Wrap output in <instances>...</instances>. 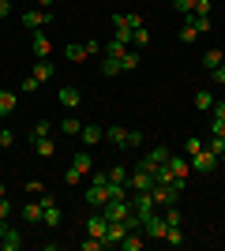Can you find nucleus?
I'll return each instance as SVG.
<instances>
[{
    "label": "nucleus",
    "mask_w": 225,
    "mask_h": 251,
    "mask_svg": "<svg viewBox=\"0 0 225 251\" xmlns=\"http://www.w3.org/2000/svg\"><path fill=\"white\" fill-rule=\"evenodd\" d=\"M165 232H169V221H165V214H154V218L143 221V236H150V240H165Z\"/></svg>",
    "instance_id": "obj_5"
},
{
    "label": "nucleus",
    "mask_w": 225,
    "mask_h": 251,
    "mask_svg": "<svg viewBox=\"0 0 225 251\" xmlns=\"http://www.w3.org/2000/svg\"><path fill=\"white\" fill-rule=\"evenodd\" d=\"M101 248H105V244L98 240V236H86L83 240V251H101Z\"/></svg>",
    "instance_id": "obj_42"
},
{
    "label": "nucleus",
    "mask_w": 225,
    "mask_h": 251,
    "mask_svg": "<svg viewBox=\"0 0 225 251\" xmlns=\"http://www.w3.org/2000/svg\"><path fill=\"white\" fill-rule=\"evenodd\" d=\"M79 135H83V147H98V143L105 139V127H101V124H83Z\"/></svg>",
    "instance_id": "obj_15"
},
{
    "label": "nucleus",
    "mask_w": 225,
    "mask_h": 251,
    "mask_svg": "<svg viewBox=\"0 0 225 251\" xmlns=\"http://www.w3.org/2000/svg\"><path fill=\"white\" fill-rule=\"evenodd\" d=\"M188 161H192V173H203V176H206V173H214V169H218V157L214 154H210V150H195V154L192 157H188Z\"/></svg>",
    "instance_id": "obj_4"
},
{
    "label": "nucleus",
    "mask_w": 225,
    "mask_h": 251,
    "mask_svg": "<svg viewBox=\"0 0 225 251\" xmlns=\"http://www.w3.org/2000/svg\"><path fill=\"white\" fill-rule=\"evenodd\" d=\"M120 30H131V26H128V15H113V34H120Z\"/></svg>",
    "instance_id": "obj_41"
},
{
    "label": "nucleus",
    "mask_w": 225,
    "mask_h": 251,
    "mask_svg": "<svg viewBox=\"0 0 225 251\" xmlns=\"http://www.w3.org/2000/svg\"><path fill=\"white\" fill-rule=\"evenodd\" d=\"M139 60H143V52H139V49H128L124 56H120V72H135V68H139Z\"/></svg>",
    "instance_id": "obj_22"
},
{
    "label": "nucleus",
    "mask_w": 225,
    "mask_h": 251,
    "mask_svg": "<svg viewBox=\"0 0 225 251\" xmlns=\"http://www.w3.org/2000/svg\"><path fill=\"white\" fill-rule=\"evenodd\" d=\"M150 195H154L158 210H165V206H176V199H180V188H173V184H154V188H150Z\"/></svg>",
    "instance_id": "obj_3"
},
{
    "label": "nucleus",
    "mask_w": 225,
    "mask_h": 251,
    "mask_svg": "<svg viewBox=\"0 0 225 251\" xmlns=\"http://www.w3.org/2000/svg\"><path fill=\"white\" fill-rule=\"evenodd\" d=\"M135 147H143V135L139 131H128V150H135Z\"/></svg>",
    "instance_id": "obj_47"
},
{
    "label": "nucleus",
    "mask_w": 225,
    "mask_h": 251,
    "mask_svg": "<svg viewBox=\"0 0 225 251\" xmlns=\"http://www.w3.org/2000/svg\"><path fill=\"white\" fill-rule=\"evenodd\" d=\"M173 8L180 11V15H192V11H195V0H173Z\"/></svg>",
    "instance_id": "obj_39"
},
{
    "label": "nucleus",
    "mask_w": 225,
    "mask_h": 251,
    "mask_svg": "<svg viewBox=\"0 0 225 251\" xmlns=\"http://www.w3.org/2000/svg\"><path fill=\"white\" fill-rule=\"evenodd\" d=\"M147 45H150V30H147V26L131 30V49H147Z\"/></svg>",
    "instance_id": "obj_30"
},
{
    "label": "nucleus",
    "mask_w": 225,
    "mask_h": 251,
    "mask_svg": "<svg viewBox=\"0 0 225 251\" xmlns=\"http://www.w3.org/2000/svg\"><path fill=\"white\" fill-rule=\"evenodd\" d=\"M60 105H64V109H79V101H83V94H79V86H64V90H60Z\"/></svg>",
    "instance_id": "obj_17"
},
{
    "label": "nucleus",
    "mask_w": 225,
    "mask_h": 251,
    "mask_svg": "<svg viewBox=\"0 0 225 251\" xmlns=\"http://www.w3.org/2000/svg\"><path fill=\"white\" fill-rule=\"evenodd\" d=\"M101 214H105L109 221H124L131 214V199H109L105 206H101Z\"/></svg>",
    "instance_id": "obj_7"
},
{
    "label": "nucleus",
    "mask_w": 225,
    "mask_h": 251,
    "mask_svg": "<svg viewBox=\"0 0 225 251\" xmlns=\"http://www.w3.org/2000/svg\"><path fill=\"white\" fill-rule=\"evenodd\" d=\"M34 154H38V157H53L56 154L53 139H34Z\"/></svg>",
    "instance_id": "obj_29"
},
{
    "label": "nucleus",
    "mask_w": 225,
    "mask_h": 251,
    "mask_svg": "<svg viewBox=\"0 0 225 251\" xmlns=\"http://www.w3.org/2000/svg\"><path fill=\"white\" fill-rule=\"evenodd\" d=\"M222 169H225V165H222Z\"/></svg>",
    "instance_id": "obj_58"
},
{
    "label": "nucleus",
    "mask_w": 225,
    "mask_h": 251,
    "mask_svg": "<svg viewBox=\"0 0 225 251\" xmlns=\"http://www.w3.org/2000/svg\"><path fill=\"white\" fill-rule=\"evenodd\" d=\"M42 225H49V229H56V225H60V206H45V218H42Z\"/></svg>",
    "instance_id": "obj_32"
},
{
    "label": "nucleus",
    "mask_w": 225,
    "mask_h": 251,
    "mask_svg": "<svg viewBox=\"0 0 225 251\" xmlns=\"http://www.w3.org/2000/svg\"><path fill=\"white\" fill-rule=\"evenodd\" d=\"M206 150L214 157H225V135H210V143H206Z\"/></svg>",
    "instance_id": "obj_35"
},
{
    "label": "nucleus",
    "mask_w": 225,
    "mask_h": 251,
    "mask_svg": "<svg viewBox=\"0 0 225 251\" xmlns=\"http://www.w3.org/2000/svg\"><path fill=\"white\" fill-rule=\"evenodd\" d=\"M30 52L38 56V60H45V56H53V42L45 38V30H34V38H30Z\"/></svg>",
    "instance_id": "obj_12"
},
{
    "label": "nucleus",
    "mask_w": 225,
    "mask_h": 251,
    "mask_svg": "<svg viewBox=\"0 0 225 251\" xmlns=\"http://www.w3.org/2000/svg\"><path fill=\"white\" fill-rule=\"evenodd\" d=\"M131 45L128 42H120V38H113V42L105 45V56H113V60H120V56H124V52H128Z\"/></svg>",
    "instance_id": "obj_26"
},
{
    "label": "nucleus",
    "mask_w": 225,
    "mask_h": 251,
    "mask_svg": "<svg viewBox=\"0 0 225 251\" xmlns=\"http://www.w3.org/2000/svg\"><path fill=\"white\" fill-rule=\"evenodd\" d=\"M120 248H124V251H139V248H143V229L128 232V236H124V240H120Z\"/></svg>",
    "instance_id": "obj_27"
},
{
    "label": "nucleus",
    "mask_w": 225,
    "mask_h": 251,
    "mask_svg": "<svg viewBox=\"0 0 225 251\" xmlns=\"http://www.w3.org/2000/svg\"><path fill=\"white\" fill-rule=\"evenodd\" d=\"M0 195H8V191H4V184H0Z\"/></svg>",
    "instance_id": "obj_56"
},
{
    "label": "nucleus",
    "mask_w": 225,
    "mask_h": 251,
    "mask_svg": "<svg viewBox=\"0 0 225 251\" xmlns=\"http://www.w3.org/2000/svg\"><path fill=\"white\" fill-rule=\"evenodd\" d=\"M15 105H19V98L11 94V90H0V120L15 113Z\"/></svg>",
    "instance_id": "obj_20"
},
{
    "label": "nucleus",
    "mask_w": 225,
    "mask_h": 251,
    "mask_svg": "<svg viewBox=\"0 0 225 251\" xmlns=\"http://www.w3.org/2000/svg\"><path fill=\"white\" fill-rule=\"evenodd\" d=\"M4 147H15V131H8V127H0V150Z\"/></svg>",
    "instance_id": "obj_40"
},
{
    "label": "nucleus",
    "mask_w": 225,
    "mask_h": 251,
    "mask_svg": "<svg viewBox=\"0 0 225 251\" xmlns=\"http://www.w3.org/2000/svg\"><path fill=\"white\" fill-rule=\"evenodd\" d=\"M195 109H199V113H210V109H214V98H210V90H199V94H195Z\"/></svg>",
    "instance_id": "obj_31"
},
{
    "label": "nucleus",
    "mask_w": 225,
    "mask_h": 251,
    "mask_svg": "<svg viewBox=\"0 0 225 251\" xmlns=\"http://www.w3.org/2000/svg\"><path fill=\"white\" fill-rule=\"evenodd\" d=\"M165 165H169L173 180H176V188H184V184H188V176H192V161H188L184 154H169V161H165Z\"/></svg>",
    "instance_id": "obj_2"
},
{
    "label": "nucleus",
    "mask_w": 225,
    "mask_h": 251,
    "mask_svg": "<svg viewBox=\"0 0 225 251\" xmlns=\"http://www.w3.org/2000/svg\"><path fill=\"white\" fill-rule=\"evenodd\" d=\"M210 4L214 0H195V15H210Z\"/></svg>",
    "instance_id": "obj_44"
},
{
    "label": "nucleus",
    "mask_w": 225,
    "mask_h": 251,
    "mask_svg": "<svg viewBox=\"0 0 225 251\" xmlns=\"http://www.w3.org/2000/svg\"><path fill=\"white\" fill-rule=\"evenodd\" d=\"M210 135H225V120H210Z\"/></svg>",
    "instance_id": "obj_51"
},
{
    "label": "nucleus",
    "mask_w": 225,
    "mask_h": 251,
    "mask_svg": "<svg viewBox=\"0 0 225 251\" xmlns=\"http://www.w3.org/2000/svg\"><path fill=\"white\" fill-rule=\"evenodd\" d=\"M169 154H173L169 147H154V150H147V154L139 157V165H143V169H150V173H154V169H158L161 161H169Z\"/></svg>",
    "instance_id": "obj_8"
},
{
    "label": "nucleus",
    "mask_w": 225,
    "mask_h": 251,
    "mask_svg": "<svg viewBox=\"0 0 225 251\" xmlns=\"http://www.w3.org/2000/svg\"><path fill=\"white\" fill-rule=\"evenodd\" d=\"M128 225H124V221H109V229H105V236H101V240H105V248H120V240H124V236H128Z\"/></svg>",
    "instance_id": "obj_10"
},
{
    "label": "nucleus",
    "mask_w": 225,
    "mask_h": 251,
    "mask_svg": "<svg viewBox=\"0 0 225 251\" xmlns=\"http://www.w3.org/2000/svg\"><path fill=\"white\" fill-rule=\"evenodd\" d=\"M105 139L113 143V147H128V127H120V124L105 127Z\"/></svg>",
    "instance_id": "obj_19"
},
{
    "label": "nucleus",
    "mask_w": 225,
    "mask_h": 251,
    "mask_svg": "<svg viewBox=\"0 0 225 251\" xmlns=\"http://www.w3.org/2000/svg\"><path fill=\"white\" fill-rule=\"evenodd\" d=\"M8 4H11V0H8Z\"/></svg>",
    "instance_id": "obj_57"
},
{
    "label": "nucleus",
    "mask_w": 225,
    "mask_h": 251,
    "mask_svg": "<svg viewBox=\"0 0 225 251\" xmlns=\"http://www.w3.org/2000/svg\"><path fill=\"white\" fill-rule=\"evenodd\" d=\"M128 26H131V30H139V26H143V15H135V11H128Z\"/></svg>",
    "instance_id": "obj_49"
},
{
    "label": "nucleus",
    "mask_w": 225,
    "mask_h": 251,
    "mask_svg": "<svg viewBox=\"0 0 225 251\" xmlns=\"http://www.w3.org/2000/svg\"><path fill=\"white\" fill-rule=\"evenodd\" d=\"M176 38H180V45H192L195 38H199V30H195V23H192V19H184V23H180V30H176Z\"/></svg>",
    "instance_id": "obj_21"
},
{
    "label": "nucleus",
    "mask_w": 225,
    "mask_h": 251,
    "mask_svg": "<svg viewBox=\"0 0 225 251\" xmlns=\"http://www.w3.org/2000/svg\"><path fill=\"white\" fill-rule=\"evenodd\" d=\"M165 244H173V248H184V244H188V236H184L180 225H169V232H165Z\"/></svg>",
    "instance_id": "obj_25"
},
{
    "label": "nucleus",
    "mask_w": 225,
    "mask_h": 251,
    "mask_svg": "<svg viewBox=\"0 0 225 251\" xmlns=\"http://www.w3.org/2000/svg\"><path fill=\"white\" fill-rule=\"evenodd\" d=\"M195 150H203V143H199V139H195V135H192V139H188V143H184V154L192 157V154H195Z\"/></svg>",
    "instance_id": "obj_43"
},
{
    "label": "nucleus",
    "mask_w": 225,
    "mask_h": 251,
    "mask_svg": "<svg viewBox=\"0 0 225 251\" xmlns=\"http://www.w3.org/2000/svg\"><path fill=\"white\" fill-rule=\"evenodd\" d=\"M105 202H109V184H90V188H86V206L101 210Z\"/></svg>",
    "instance_id": "obj_11"
},
{
    "label": "nucleus",
    "mask_w": 225,
    "mask_h": 251,
    "mask_svg": "<svg viewBox=\"0 0 225 251\" xmlns=\"http://www.w3.org/2000/svg\"><path fill=\"white\" fill-rule=\"evenodd\" d=\"M34 79H38V83H49V79H53V64H49V60H38V64H34Z\"/></svg>",
    "instance_id": "obj_23"
},
{
    "label": "nucleus",
    "mask_w": 225,
    "mask_h": 251,
    "mask_svg": "<svg viewBox=\"0 0 225 251\" xmlns=\"http://www.w3.org/2000/svg\"><path fill=\"white\" fill-rule=\"evenodd\" d=\"M0 248H4V251H19V248H23V232L8 225V232L0 236Z\"/></svg>",
    "instance_id": "obj_18"
},
{
    "label": "nucleus",
    "mask_w": 225,
    "mask_h": 251,
    "mask_svg": "<svg viewBox=\"0 0 225 251\" xmlns=\"http://www.w3.org/2000/svg\"><path fill=\"white\" fill-rule=\"evenodd\" d=\"M109 184H128V169L113 165V169H109Z\"/></svg>",
    "instance_id": "obj_36"
},
{
    "label": "nucleus",
    "mask_w": 225,
    "mask_h": 251,
    "mask_svg": "<svg viewBox=\"0 0 225 251\" xmlns=\"http://www.w3.org/2000/svg\"><path fill=\"white\" fill-rule=\"evenodd\" d=\"M53 23V11H45V8H38V11H23V26H30V30H38V26H49Z\"/></svg>",
    "instance_id": "obj_13"
},
{
    "label": "nucleus",
    "mask_w": 225,
    "mask_h": 251,
    "mask_svg": "<svg viewBox=\"0 0 225 251\" xmlns=\"http://www.w3.org/2000/svg\"><path fill=\"white\" fill-rule=\"evenodd\" d=\"M222 60H225V52H222V49H206L203 68H206V72H214V68H222Z\"/></svg>",
    "instance_id": "obj_24"
},
{
    "label": "nucleus",
    "mask_w": 225,
    "mask_h": 251,
    "mask_svg": "<svg viewBox=\"0 0 225 251\" xmlns=\"http://www.w3.org/2000/svg\"><path fill=\"white\" fill-rule=\"evenodd\" d=\"M8 15H11V4H8V0H0V19H8Z\"/></svg>",
    "instance_id": "obj_54"
},
{
    "label": "nucleus",
    "mask_w": 225,
    "mask_h": 251,
    "mask_svg": "<svg viewBox=\"0 0 225 251\" xmlns=\"http://www.w3.org/2000/svg\"><path fill=\"white\" fill-rule=\"evenodd\" d=\"M79 180H83V173H75V169H68V173H64V184H79Z\"/></svg>",
    "instance_id": "obj_50"
},
{
    "label": "nucleus",
    "mask_w": 225,
    "mask_h": 251,
    "mask_svg": "<svg viewBox=\"0 0 225 251\" xmlns=\"http://www.w3.org/2000/svg\"><path fill=\"white\" fill-rule=\"evenodd\" d=\"M210 75H214V83H218V86H225V60H222V68H214Z\"/></svg>",
    "instance_id": "obj_48"
},
{
    "label": "nucleus",
    "mask_w": 225,
    "mask_h": 251,
    "mask_svg": "<svg viewBox=\"0 0 225 251\" xmlns=\"http://www.w3.org/2000/svg\"><path fill=\"white\" fill-rule=\"evenodd\" d=\"M105 229H109V218L101 214V210H94V214L86 218V236H98V240H101V236H105ZM101 244H105V240H101Z\"/></svg>",
    "instance_id": "obj_9"
},
{
    "label": "nucleus",
    "mask_w": 225,
    "mask_h": 251,
    "mask_svg": "<svg viewBox=\"0 0 225 251\" xmlns=\"http://www.w3.org/2000/svg\"><path fill=\"white\" fill-rule=\"evenodd\" d=\"M150 188H154V173L143 169V165H135V173L128 176V191H150Z\"/></svg>",
    "instance_id": "obj_6"
},
{
    "label": "nucleus",
    "mask_w": 225,
    "mask_h": 251,
    "mask_svg": "<svg viewBox=\"0 0 225 251\" xmlns=\"http://www.w3.org/2000/svg\"><path fill=\"white\" fill-rule=\"evenodd\" d=\"M49 131H53V124H49V120H38V124L30 127V143L34 139H49Z\"/></svg>",
    "instance_id": "obj_34"
},
{
    "label": "nucleus",
    "mask_w": 225,
    "mask_h": 251,
    "mask_svg": "<svg viewBox=\"0 0 225 251\" xmlns=\"http://www.w3.org/2000/svg\"><path fill=\"white\" fill-rule=\"evenodd\" d=\"M38 8H45V11H53V0H38Z\"/></svg>",
    "instance_id": "obj_55"
},
{
    "label": "nucleus",
    "mask_w": 225,
    "mask_h": 251,
    "mask_svg": "<svg viewBox=\"0 0 225 251\" xmlns=\"http://www.w3.org/2000/svg\"><path fill=\"white\" fill-rule=\"evenodd\" d=\"M64 56H68V60H86V56H90V52H86V45L72 42V45H68V49H64Z\"/></svg>",
    "instance_id": "obj_33"
},
{
    "label": "nucleus",
    "mask_w": 225,
    "mask_h": 251,
    "mask_svg": "<svg viewBox=\"0 0 225 251\" xmlns=\"http://www.w3.org/2000/svg\"><path fill=\"white\" fill-rule=\"evenodd\" d=\"M131 214H135L139 221L154 218V214H158V202H154V195H150V191H131Z\"/></svg>",
    "instance_id": "obj_1"
},
{
    "label": "nucleus",
    "mask_w": 225,
    "mask_h": 251,
    "mask_svg": "<svg viewBox=\"0 0 225 251\" xmlns=\"http://www.w3.org/2000/svg\"><path fill=\"white\" fill-rule=\"evenodd\" d=\"M90 184H109V173H101V169L94 173V169H90Z\"/></svg>",
    "instance_id": "obj_45"
},
{
    "label": "nucleus",
    "mask_w": 225,
    "mask_h": 251,
    "mask_svg": "<svg viewBox=\"0 0 225 251\" xmlns=\"http://www.w3.org/2000/svg\"><path fill=\"white\" fill-rule=\"evenodd\" d=\"M26 191H30V195H42L45 184H42V180H26Z\"/></svg>",
    "instance_id": "obj_46"
},
{
    "label": "nucleus",
    "mask_w": 225,
    "mask_h": 251,
    "mask_svg": "<svg viewBox=\"0 0 225 251\" xmlns=\"http://www.w3.org/2000/svg\"><path fill=\"white\" fill-rule=\"evenodd\" d=\"M161 214H165V221H169V225H180V221H184V214H180L176 206H165Z\"/></svg>",
    "instance_id": "obj_38"
},
{
    "label": "nucleus",
    "mask_w": 225,
    "mask_h": 251,
    "mask_svg": "<svg viewBox=\"0 0 225 251\" xmlns=\"http://www.w3.org/2000/svg\"><path fill=\"white\" fill-rule=\"evenodd\" d=\"M72 169L86 176V173L94 169V157H90V150H75V157H72Z\"/></svg>",
    "instance_id": "obj_16"
},
{
    "label": "nucleus",
    "mask_w": 225,
    "mask_h": 251,
    "mask_svg": "<svg viewBox=\"0 0 225 251\" xmlns=\"http://www.w3.org/2000/svg\"><path fill=\"white\" fill-rule=\"evenodd\" d=\"M11 214V202H8V195H0V218H8Z\"/></svg>",
    "instance_id": "obj_53"
},
{
    "label": "nucleus",
    "mask_w": 225,
    "mask_h": 251,
    "mask_svg": "<svg viewBox=\"0 0 225 251\" xmlns=\"http://www.w3.org/2000/svg\"><path fill=\"white\" fill-rule=\"evenodd\" d=\"M210 113H214V120H225V101H214V109H210Z\"/></svg>",
    "instance_id": "obj_52"
},
{
    "label": "nucleus",
    "mask_w": 225,
    "mask_h": 251,
    "mask_svg": "<svg viewBox=\"0 0 225 251\" xmlns=\"http://www.w3.org/2000/svg\"><path fill=\"white\" fill-rule=\"evenodd\" d=\"M101 75H109V79H113V75H120V60L105 56V60H101Z\"/></svg>",
    "instance_id": "obj_37"
},
{
    "label": "nucleus",
    "mask_w": 225,
    "mask_h": 251,
    "mask_svg": "<svg viewBox=\"0 0 225 251\" xmlns=\"http://www.w3.org/2000/svg\"><path fill=\"white\" fill-rule=\"evenodd\" d=\"M60 131H64V135H79V131H83V120H79V116H64V120H60Z\"/></svg>",
    "instance_id": "obj_28"
},
{
    "label": "nucleus",
    "mask_w": 225,
    "mask_h": 251,
    "mask_svg": "<svg viewBox=\"0 0 225 251\" xmlns=\"http://www.w3.org/2000/svg\"><path fill=\"white\" fill-rule=\"evenodd\" d=\"M19 214H23V225H42L45 206H42L38 199H34V202H23V210H19Z\"/></svg>",
    "instance_id": "obj_14"
}]
</instances>
